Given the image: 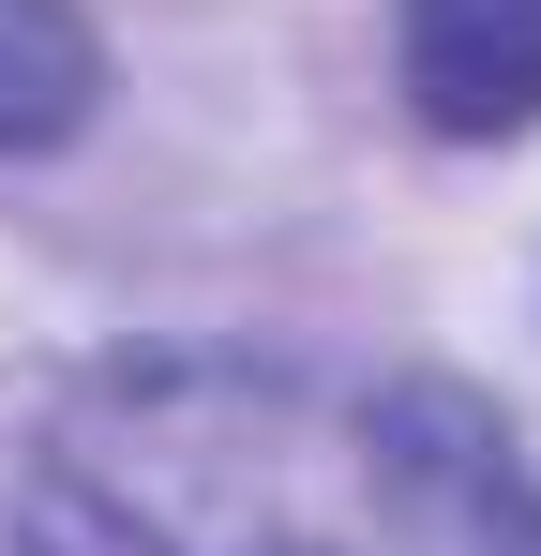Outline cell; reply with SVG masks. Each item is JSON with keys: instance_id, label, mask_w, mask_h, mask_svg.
<instances>
[{"instance_id": "1", "label": "cell", "mask_w": 541, "mask_h": 556, "mask_svg": "<svg viewBox=\"0 0 541 556\" xmlns=\"http://www.w3.org/2000/svg\"><path fill=\"white\" fill-rule=\"evenodd\" d=\"M61 481L121 556H541V466L437 376L105 362L61 406Z\"/></svg>"}, {"instance_id": "2", "label": "cell", "mask_w": 541, "mask_h": 556, "mask_svg": "<svg viewBox=\"0 0 541 556\" xmlns=\"http://www.w3.org/2000/svg\"><path fill=\"white\" fill-rule=\"evenodd\" d=\"M406 91L437 136L541 121V0H406Z\"/></svg>"}, {"instance_id": "3", "label": "cell", "mask_w": 541, "mask_h": 556, "mask_svg": "<svg viewBox=\"0 0 541 556\" xmlns=\"http://www.w3.org/2000/svg\"><path fill=\"white\" fill-rule=\"evenodd\" d=\"M105 91V61H90V30L61 0H0V151H61Z\"/></svg>"}, {"instance_id": "4", "label": "cell", "mask_w": 541, "mask_h": 556, "mask_svg": "<svg viewBox=\"0 0 541 556\" xmlns=\"http://www.w3.org/2000/svg\"><path fill=\"white\" fill-rule=\"evenodd\" d=\"M0 556H46V542H30V527H0Z\"/></svg>"}]
</instances>
